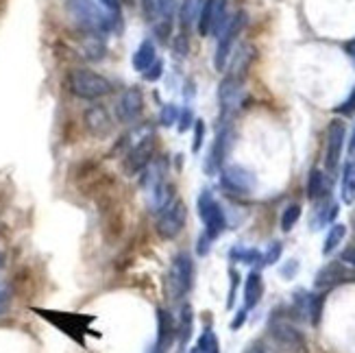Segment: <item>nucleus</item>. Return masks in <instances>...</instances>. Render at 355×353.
Listing matches in <instances>:
<instances>
[{"mask_svg": "<svg viewBox=\"0 0 355 353\" xmlns=\"http://www.w3.org/2000/svg\"><path fill=\"white\" fill-rule=\"evenodd\" d=\"M338 116H345V118H351V116H355V87H353V92L349 94V98L345 101V103H340L334 110Z\"/></svg>", "mask_w": 355, "mask_h": 353, "instance_id": "38", "label": "nucleus"}, {"mask_svg": "<svg viewBox=\"0 0 355 353\" xmlns=\"http://www.w3.org/2000/svg\"><path fill=\"white\" fill-rule=\"evenodd\" d=\"M345 51H347V55L351 57V61L355 64V37H353L351 42H347V44H345Z\"/></svg>", "mask_w": 355, "mask_h": 353, "instance_id": "47", "label": "nucleus"}, {"mask_svg": "<svg viewBox=\"0 0 355 353\" xmlns=\"http://www.w3.org/2000/svg\"><path fill=\"white\" fill-rule=\"evenodd\" d=\"M345 236H347V227L340 225V223H334L329 227L327 236H325V242H322V255H331L343 244Z\"/></svg>", "mask_w": 355, "mask_h": 353, "instance_id": "24", "label": "nucleus"}, {"mask_svg": "<svg viewBox=\"0 0 355 353\" xmlns=\"http://www.w3.org/2000/svg\"><path fill=\"white\" fill-rule=\"evenodd\" d=\"M234 140H236V133H234V127H231V122H218V131H216L211 150L205 162L207 175L220 173V168L225 166V160L229 157L231 148H234Z\"/></svg>", "mask_w": 355, "mask_h": 353, "instance_id": "10", "label": "nucleus"}, {"mask_svg": "<svg viewBox=\"0 0 355 353\" xmlns=\"http://www.w3.org/2000/svg\"><path fill=\"white\" fill-rule=\"evenodd\" d=\"M268 334L275 341V345L279 347L286 353H307V341L301 334V329H297L295 325L286 320L284 316H272L268 323Z\"/></svg>", "mask_w": 355, "mask_h": 353, "instance_id": "6", "label": "nucleus"}, {"mask_svg": "<svg viewBox=\"0 0 355 353\" xmlns=\"http://www.w3.org/2000/svg\"><path fill=\"white\" fill-rule=\"evenodd\" d=\"M340 198H343L345 205H353L355 203V160H349L343 166Z\"/></svg>", "mask_w": 355, "mask_h": 353, "instance_id": "22", "label": "nucleus"}, {"mask_svg": "<svg viewBox=\"0 0 355 353\" xmlns=\"http://www.w3.org/2000/svg\"><path fill=\"white\" fill-rule=\"evenodd\" d=\"M83 125L94 137H105L114 131V118L105 105H92L83 114Z\"/></svg>", "mask_w": 355, "mask_h": 353, "instance_id": "16", "label": "nucleus"}, {"mask_svg": "<svg viewBox=\"0 0 355 353\" xmlns=\"http://www.w3.org/2000/svg\"><path fill=\"white\" fill-rule=\"evenodd\" d=\"M246 353H272V351H270L264 343H259V341H257V343H253V345L249 347V351H246Z\"/></svg>", "mask_w": 355, "mask_h": 353, "instance_id": "46", "label": "nucleus"}, {"mask_svg": "<svg viewBox=\"0 0 355 353\" xmlns=\"http://www.w3.org/2000/svg\"><path fill=\"white\" fill-rule=\"evenodd\" d=\"M261 297H264V279L257 270H251L244 282V308L251 312L253 308H257Z\"/></svg>", "mask_w": 355, "mask_h": 353, "instance_id": "18", "label": "nucleus"}, {"mask_svg": "<svg viewBox=\"0 0 355 353\" xmlns=\"http://www.w3.org/2000/svg\"><path fill=\"white\" fill-rule=\"evenodd\" d=\"M227 7H229V0H216V9H214V22H211V33L218 37L223 31H225V26L229 24V20H231V15H229V11H227Z\"/></svg>", "mask_w": 355, "mask_h": 353, "instance_id": "26", "label": "nucleus"}, {"mask_svg": "<svg viewBox=\"0 0 355 353\" xmlns=\"http://www.w3.org/2000/svg\"><path fill=\"white\" fill-rule=\"evenodd\" d=\"M196 347H198L200 353H220L218 338H216V334H214L211 327H205V332L200 334V338H198Z\"/></svg>", "mask_w": 355, "mask_h": 353, "instance_id": "30", "label": "nucleus"}, {"mask_svg": "<svg viewBox=\"0 0 355 353\" xmlns=\"http://www.w3.org/2000/svg\"><path fill=\"white\" fill-rule=\"evenodd\" d=\"M246 316H249V310H246V308H240V310L236 312L234 320H231V329L238 332V329L246 323Z\"/></svg>", "mask_w": 355, "mask_h": 353, "instance_id": "43", "label": "nucleus"}, {"mask_svg": "<svg viewBox=\"0 0 355 353\" xmlns=\"http://www.w3.org/2000/svg\"><path fill=\"white\" fill-rule=\"evenodd\" d=\"M327 194H329L327 175L320 168H312L310 175H307V198L310 201H320V198H327Z\"/></svg>", "mask_w": 355, "mask_h": 353, "instance_id": "21", "label": "nucleus"}, {"mask_svg": "<svg viewBox=\"0 0 355 353\" xmlns=\"http://www.w3.org/2000/svg\"><path fill=\"white\" fill-rule=\"evenodd\" d=\"M214 9H216V0H203V7H200L198 20H196V31H198V35L207 37V35L211 33Z\"/></svg>", "mask_w": 355, "mask_h": 353, "instance_id": "25", "label": "nucleus"}, {"mask_svg": "<svg viewBox=\"0 0 355 353\" xmlns=\"http://www.w3.org/2000/svg\"><path fill=\"white\" fill-rule=\"evenodd\" d=\"M340 284H355V268L340 262V259H338V262L325 264L314 277V286L318 290H331Z\"/></svg>", "mask_w": 355, "mask_h": 353, "instance_id": "13", "label": "nucleus"}, {"mask_svg": "<svg viewBox=\"0 0 355 353\" xmlns=\"http://www.w3.org/2000/svg\"><path fill=\"white\" fill-rule=\"evenodd\" d=\"M196 212L198 218L205 225V236L214 242L216 238H220L223 232L227 229V214L223 209V205L216 201V196L211 194V190H200L198 198H196Z\"/></svg>", "mask_w": 355, "mask_h": 353, "instance_id": "4", "label": "nucleus"}, {"mask_svg": "<svg viewBox=\"0 0 355 353\" xmlns=\"http://www.w3.org/2000/svg\"><path fill=\"white\" fill-rule=\"evenodd\" d=\"M190 353H200V351H198V347H194V349H190Z\"/></svg>", "mask_w": 355, "mask_h": 353, "instance_id": "51", "label": "nucleus"}, {"mask_svg": "<svg viewBox=\"0 0 355 353\" xmlns=\"http://www.w3.org/2000/svg\"><path fill=\"white\" fill-rule=\"evenodd\" d=\"M349 157L355 160V129H353V133L349 137Z\"/></svg>", "mask_w": 355, "mask_h": 353, "instance_id": "48", "label": "nucleus"}, {"mask_svg": "<svg viewBox=\"0 0 355 353\" xmlns=\"http://www.w3.org/2000/svg\"><path fill=\"white\" fill-rule=\"evenodd\" d=\"M175 55L177 57L188 55V31H181V33L175 37Z\"/></svg>", "mask_w": 355, "mask_h": 353, "instance_id": "40", "label": "nucleus"}, {"mask_svg": "<svg viewBox=\"0 0 355 353\" xmlns=\"http://www.w3.org/2000/svg\"><path fill=\"white\" fill-rule=\"evenodd\" d=\"M153 160H155V135L150 131L125 153L122 171H125L127 177H137L142 175V171H146Z\"/></svg>", "mask_w": 355, "mask_h": 353, "instance_id": "7", "label": "nucleus"}, {"mask_svg": "<svg viewBox=\"0 0 355 353\" xmlns=\"http://www.w3.org/2000/svg\"><path fill=\"white\" fill-rule=\"evenodd\" d=\"M142 11H144V18H146L148 22H155V18H157L155 0H142Z\"/></svg>", "mask_w": 355, "mask_h": 353, "instance_id": "42", "label": "nucleus"}, {"mask_svg": "<svg viewBox=\"0 0 355 353\" xmlns=\"http://www.w3.org/2000/svg\"><path fill=\"white\" fill-rule=\"evenodd\" d=\"M200 7H203V0H181V5H179L181 31H190L192 26H196Z\"/></svg>", "mask_w": 355, "mask_h": 353, "instance_id": "23", "label": "nucleus"}, {"mask_svg": "<svg viewBox=\"0 0 355 353\" xmlns=\"http://www.w3.org/2000/svg\"><path fill=\"white\" fill-rule=\"evenodd\" d=\"M220 186H223V190H227L231 194L249 196V194H253V190L257 186V179L249 168H244L240 164H231V166L220 168Z\"/></svg>", "mask_w": 355, "mask_h": 353, "instance_id": "11", "label": "nucleus"}, {"mask_svg": "<svg viewBox=\"0 0 355 353\" xmlns=\"http://www.w3.org/2000/svg\"><path fill=\"white\" fill-rule=\"evenodd\" d=\"M246 26V13L238 11L236 15H231L229 24L225 26V31L218 35V46H216V55H214V68L223 72L231 59V53H234V44L238 40V35L242 33V28Z\"/></svg>", "mask_w": 355, "mask_h": 353, "instance_id": "9", "label": "nucleus"}, {"mask_svg": "<svg viewBox=\"0 0 355 353\" xmlns=\"http://www.w3.org/2000/svg\"><path fill=\"white\" fill-rule=\"evenodd\" d=\"M229 299H227V308L231 310L234 308V303H236V293H238V286H240V273L236 268H229Z\"/></svg>", "mask_w": 355, "mask_h": 353, "instance_id": "37", "label": "nucleus"}, {"mask_svg": "<svg viewBox=\"0 0 355 353\" xmlns=\"http://www.w3.org/2000/svg\"><path fill=\"white\" fill-rule=\"evenodd\" d=\"M157 61V49H155V42L153 40H144L140 46H137V51L133 53V59L131 64L137 72H144L148 70L153 64Z\"/></svg>", "mask_w": 355, "mask_h": 353, "instance_id": "20", "label": "nucleus"}, {"mask_svg": "<svg viewBox=\"0 0 355 353\" xmlns=\"http://www.w3.org/2000/svg\"><path fill=\"white\" fill-rule=\"evenodd\" d=\"M120 5H133V0H118Z\"/></svg>", "mask_w": 355, "mask_h": 353, "instance_id": "50", "label": "nucleus"}, {"mask_svg": "<svg viewBox=\"0 0 355 353\" xmlns=\"http://www.w3.org/2000/svg\"><path fill=\"white\" fill-rule=\"evenodd\" d=\"M179 107L175 105V103H166L162 110H159V118H157V122L162 127H175L177 125V120H179Z\"/></svg>", "mask_w": 355, "mask_h": 353, "instance_id": "32", "label": "nucleus"}, {"mask_svg": "<svg viewBox=\"0 0 355 353\" xmlns=\"http://www.w3.org/2000/svg\"><path fill=\"white\" fill-rule=\"evenodd\" d=\"M194 286V259L190 253H177L166 273V295L173 301H181L188 297Z\"/></svg>", "mask_w": 355, "mask_h": 353, "instance_id": "3", "label": "nucleus"}, {"mask_svg": "<svg viewBox=\"0 0 355 353\" xmlns=\"http://www.w3.org/2000/svg\"><path fill=\"white\" fill-rule=\"evenodd\" d=\"M66 9L70 13V18L81 31L89 35H110L116 31L114 18L107 13L96 0H68Z\"/></svg>", "mask_w": 355, "mask_h": 353, "instance_id": "1", "label": "nucleus"}, {"mask_svg": "<svg viewBox=\"0 0 355 353\" xmlns=\"http://www.w3.org/2000/svg\"><path fill=\"white\" fill-rule=\"evenodd\" d=\"M301 218V205L299 203H290L284 212H282V232H292L295 225Z\"/></svg>", "mask_w": 355, "mask_h": 353, "instance_id": "29", "label": "nucleus"}, {"mask_svg": "<svg viewBox=\"0 0 355 353\" xmlns=\"http://www.w3.org/2000/svg\"><path fill=\"white\" fill-rule=\"evenodd\" d=\"M142 76H144V81H148V83L159 81L162 76H164V61H162V59H157L155 64H153L148 70H144V72H142Z\"/></svg>", "mask_w": 355, "mask_h": 353, "instance_id": "39", "label": "nucleus"}, {"mask_svg": "<svg viewBox=\"0 0 355 353\" xmlns=\"http://www.w3.org/2000/svg\"><path fill=\"white\" fill-rule=\"evenodd\" d=\"M340 262L349 264L351 268H355V247H347L340 255Z\"/></svg>", "mask_w": 355, "mask_h": 353, "instance_id": "45", "label": "nucleus"}, {"mask_svg": "<svg viewBox=\"0 0 355 353\" xmlns=\"http://www.w3.org/2000/svg\"><path fill=\"white\" fill-rule=\"evenodd\" d=\"M194 112H192V107L190 105H185L183 110H181V114H179V120H177V131L179 133H185L188 129H192V125H194Z\"/></svg>", "mask_w": 355, "mask_h": 353, "instance_id": "36", "label": "nucleus"}, {"mask_svg": "<svg viewBox=\"0 0 355 353\" xmlns=\"http://www.w3.org/2000/svg\"><path fill=\"white\" fill-rule=\"evenodd\" d=\"M3 264H5V253L0 251V268H3Z\"/></svg>", "mask_w": 355, "mask_h": 353, "instance_id": "49", "label": "nucleus"}, {"mask_svg": "<svg viewBox=\"0 0 355 353\" xmlns=\"http://www.w3.org/2000/svg\"><path fill=\"white\" fill-rule=\"evenodd\" d=\"M322 305H325V295H310V303H307V318L316 327L322 316Z\"/></svg>", "mask_w": 355, "mask_h": 353, "instance_id": "31", "label": "nucleus"}, {"mask_svg": "<svg viewBox=\"0 0 355 353\" xmlns=\"http://www.w3.org/2000/svg\"><path fill=\"white\" fill-rule=\"evenodd\" d=\"M347 142V125L343 120H331L327 129V148H325V166L334 173L343 160V150Z\"/></svg>", "mask_w": 355, "mask_h": 353, "instance_id": "14", "label": "nucleus"}, {"mask_svg": "<svg viewBox=\"0 0 355 353\" xmlns=\"http://www.w3.org/2000/svg\"><path fill=\"white\" fill-rule=\"evenodd\" d=\"M192 334H194V310L190 303H183L177 320V343L181 351L192 341Z\"/></svg>", "mask_w": 355, "mask_h": 353, "instance_id": "19", "label": "nucleus"}, {"mask_svg": "<svg viewBox=\"0 0 355 353\" xmlns=\"http://www.w3.org/2000/svg\"><path fill=\"white\" fill-rule=\"evenodd\" d=\"M96 3L112 15L114 24H116V33H120L122 26H125V22H122V5L118 3V0H96Z\"/></svg>", "mask_w": 355, "mask_h": 353, "instance_id": "33", "label": "nucleus"}, {"mask_svg": "<svg viewBox=\"0 0 355 353\" xmlns=\"http://www.w3.org/2000/svg\"><path fill=\"white\" fill-rule=\"evenodd\" d=\"M194 137H192V153L196 155V153H200V148H203V142H205V122L203 120H194Z\"/></svg>", "mask_w": 355, "mask_h": 353, "instance_id": "35", "label": "nucleus"}, {"mask_svg": "<svg viewBox=\"0 0 355 353\" xmlns=\"http://www.w3.org/2000/svg\"><path fill=\"white\" fill-rule=\"evenodd\" d=\"M231 262H240L246 266H253V264H261V251L257 249H244V247H234L229 253Z\"/></svg>", "mask_w": 355, "mask_h": 353, "instance_id": "27", "label": "nucleus"}, {"mask_svg": "<svg viewBox=\"0 0 355 353\" xmlns=\"http://www.w3.org/2000/svg\"><path fill=\"white\" fill-rule=\"evenodd\" d=\"M103 214V236L107 242H118L125 234V212L118 203H114L112 207L101 209Z\"/></svg>", "mask_w": 355, "mask_h": 353, "instance_id": "17", "label": "nucleus"}, {"mask_svg": "<svg viewBox=\"0 0 355 353\" xmlns=\"http://www.w3.org/2000/svg\"><path fill=\"white\" fill-rule=\"evenodd\" d=\"M179 0H155V11L157 18L155 20H166V22H175L179 15Z\"/></svg>", "mask_w": 355, "mask_h": 353, "instance_id": "28", "label": "nucleus"}, {"mask_svg": "<svg viewBox=\"0 0 355 353\" xmlns=\"http://www.w3.org/2000/svg\"><path fill=\"white\" fill-rule=\"evenodd\" d=\"M218 105H220L218 122H231L234 114L240 107H244V79L227 74L218 85Z\"/></svg>", "mask_w": 355, "mask_h": 353, "instance_id": "8", "label": "nucleus"}, {"mask_svg": "<svg viewBox=\"0 0 355 353\" xmlns=\"http://www.w3.org/2000/svg\"><path fill=\"white\" fill-rule=\"evenodd\" d=\"M68 89L74 96H79L83 101H98L103 96L112 94L114 83L94 70L76 68V70H70L68 74Z\"/></svg>", "mask_w": 355, "mask_h": 353, "instance_id": "2", "label": "nucleus"}, {"mask_svg": "<svg viewBox=\"0 0 355 353\" xmlns=\"http://www.w3.org/2000/svg\"><path fill=\"white\" fill-rule=\"evenodd\" d=\"M284 253V244L282 242H272L266 253H261V266H272L279 262V257Z\"/></svg>", "mask_w": 355, "mask_h": 353, "instance_id": "34", "label": "nucleus"}, {"mask_svg": "<svg viewBox=\"0 0 355 353\" xmlns=\"http://www.w3.org/2000/svg\"><path fill=\"white\" fill-rule=\"evenodd\" d=\"M155 316H157V338L153 353H168V349L177 341V320L171 314V310L166 308H157Z\"/></svg>", "mask_w": 355, "mask_h": 353, "instance_id": "15", "label": "nucleus"}, {"mask_svg": "<svg viewBox=\"0 0 355 353\" xmlns=\"http://www.w3.org/2000/svg\"><path fill=\"white\" fill-rule=\"evenodd\" d=\"M185 223H188V207H185L181 198H175V201L157 212L155 232L162 240H175L183 234Z\"/></svg>", "mask_w": 355, "mask_h": 353, "instance_id": "5", "label": "nucleus"}, {"mask_svg": "<svg viewBox=\"0 0 355 353\" xmlns=\"http://www.w3.org/2000/svg\"><path fill=\"white\" fill-rule=\"evenodd\" d=\"M144 114V94L142 89L133 85L125 89L116 101V120L122 125H135Z\"/></svg>", "mask_w": 355, "mask_h": 353, "instance_id": "12", "label": "nucleus"}, {"mask_svg": "<svg viewBox=\"0 0 355 353\" xmlns=\"http://www.w3.org/2000/svg\"><path fill=\"white\" fill-rule=\"evenodd\" d=\"M297 273H299V262H297V259H290V262H286V266L282 268V275H284L286 279H292Z\"/></svg>", "mask_w": 355, "mask_h": 353, "instance_id": "44", "label": "nucleus"}, {"mask_svg": "<svg viewBox=\"0 0 355 353\" xmlns=\"http://www.w3.org/2000/svg\"><path fill=\"white\" fill-rule=\"evenodd\" d=\"M209 251H211V240H209L205 234H200V236H198V242H196V255L205 257Z\"/></svg>", "mask_w": 355, "mask_h": 353, "instance_id": "41", "label": "nucleus"}]
</instances>
